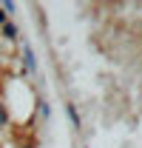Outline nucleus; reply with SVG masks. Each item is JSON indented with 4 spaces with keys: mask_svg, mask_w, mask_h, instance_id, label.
Masks as SVG:
<instances>
[{
    "mask_svg": "<svg viewBox=\"0 0 142 148\" xmlns=\"http://www.w3.org/2000/svg\"><path fill=\"white\" fill-rule=\"evenodd\" d=\"M23 54H26V69H29V71H34V69H37V60H34L31 46H26V49H23Z\"/></svg>",
    "mask_w": 142,
    "mask_h": 148,
    "instance_id": "1",
    "label": "nucleus"
},
{
    "mask_svg": "<svg viewBox=\"0 0 142 148\" xmlns=\"http://www.w3.org/2000/svg\"><path fill=\"white\" fill-rule=\"evenodd\" d=\"M3 37H6V40H17V26H14V23H6V26H3Z\"/></svg>",
    "mask_w": 142,
    "mask_h": 148,
    "instance_id": "2",
    "label": "nucleus"
},
{
    "mask_svg": "<svg viewBox=\"0 0 142 148\" xmlns=\"http://www.w3.org/2000/svg\"><path fill=\"white\" fill-rule=\"evenodd\" d=\"M66 111H68V117H71V123H74V128H80V114H77V108H74V106H66Z\"/></svg>",
    "mask_w": 142,
    "mask_h": 148,
    "instance_id": "3",
    "label": "nucleus"
},
{
    "mask_svg": "<svg viewBox=\"0 0 142 148\" xmlns=\"http://www.w3.org/2000/svg\"><path fill=\"white\" fill-rule=\"evenodd\" d=\"M40 114H43V117H48V114H51V108H48V103H40Z\"/></svg>",
    "mask_w": 142,
    "mask_h": 148,
    "instance_id": "4",
    "label": "nucleus"
},
{
    "mask_svg": "<svg viewBox=\"0 0 142 148\" xmlns=\"http://www.w3.org/2000/svg\"><path fill=\"white\" fill-rule=\"evenodd\" d=\"M6 23H9V20H6V12L0 9V26H6Z\"/></svg>",
    "mask_w": 142,
    "mask_h": 148,
    "instance_id": "5",
    "label": "nucleus"
},
{
    "mask_svg": "<svg viewBox=\"0 0 142 148\" xmlns=\"http://www.w3.org/2000/svg\"><path fill=\"white\" fill-rule=\"evenodd\" d=\"M3 123H6V108L0 106V125H3Z\"/></svg>",
    "mask_w": 142,
    "mask_h": 148,
    "instance_id": "6",
    "label": "nucleus"
}]
</instances>
